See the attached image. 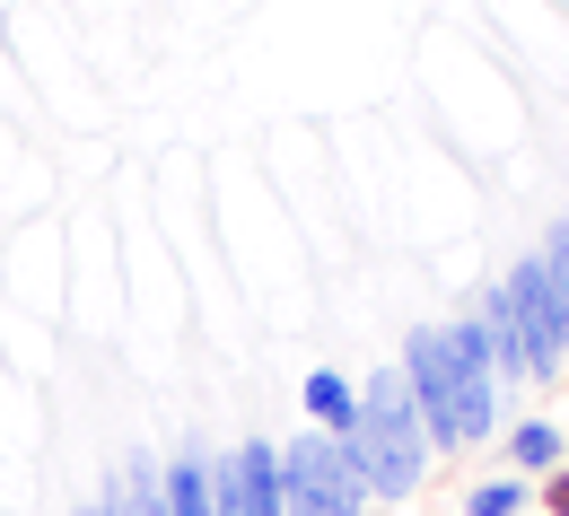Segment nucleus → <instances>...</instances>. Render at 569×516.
I'll use <instances>...</instances> for the list:
<instances>
[{
	"label": "nucleus",
	"mask_w": 569,
	"mask_h": 516,
	"mask_svg": "<svg viewBox=\"0 0 569 516\" xmlns=\"http://www.w3.org/2000/svg\"><path fill=\"white\" fill-rule=\"evenodd\" d=\"M158 482H167V516H219V499H211V455H202V446L167 455V464H158Z\"/></svg>",
	"instance_id": "obj_9"
},
{
	"label": "nucleus",
	"mask_w": 569,
	"mask_h": 516,
	"mask_svg": "<svg viewBox=\"0 0 569 516\" xmlns=\"http://www.w3.org/2000/svg\"><path fill=\"white\" fill-rule=\"evenodd\" d=\"M281 499H289V516H368L377 508L368 482L351 473V455L325 438V429L281 438Z\"/></svg>",
	"instance_id": "obj_3"
},
{
	"label": "nucleus",
	"mask_w": 569,
	"mask_h": 516,
	"mask_svg": "<svg viewBox=\"0 0 569 516\" xmlns=\"http://www.w3.org/2000/svg\"><path fill=\"white\" fill-rule=\"evenodd\" d=\"M473 324H482V342H491L499 385H526V342H517V306H508V290H499V281H482V297H473Z\"/></svg>",
	"instance_id": "obj_7"
},
{
	"label": "nucleus",
	"mask_w": 569,
	"mask_h": 516,
	"mask_svg": "<svg viewBox=\"0 0 569 516\" xmlns=\"http://www.w3.org/2000/svg\"><path fill=\"white\" fill-rule=\"evenodd\" d=\"M298 403H307V429H325V438H351V421H359V385H351L342 368H307Z\"/></svg>",
	"instance_id": "obj_8"
},
{
	"label": "nucleus",
	"mask_w": 569,
	"mask_h": 516,
	"mask_svg": "<svg viewBox=\"0 0 569 516\" xmlns=\"http://www.w3.org/2000/svg\"><path fill=\"white\" fill-rule=\"evenodd\" d=\"M333 446L351 455V473L368 482V499H386V508H403V499L429 482L421 412H412V394H403L395 368L359 376V421H351V438H333Z\"/></svg>",
	"instance_id": "obj_2"
},
{
	"label": "nucleus",
	"mask_w": 569,
	"mask_h": 516,
	"mask_svg": "<svg viewBox=\"0 0 569 516\" xmlns=\"http://www.w3.org/2000/svg\"><path fill=\"white\" fill-rule=\"evenodd\" d=\"M535 490H543V508H552V516H569V464L552 473V482H535Z\"/></svg>",
	"instance_id": "obj_13"
},
{
	"label": "nucleus",
	"mask_w": 569,
	"mask_h": 516,
	"mask_svg": "<svg viewBox=\"0 0 569 516\" xmlns=\"http://www.w3.org/2000/svg\"><path fill=\"white\" fill-rule=\"evenodd\" d=\"M395 376L421 412L429 455H465V446H491L508 429V385L491 368V342H482L473 306L447 315V324H412L403 351H395Z\"/></svg>",
	"instance_id": "obj_1"
},
{
	"label": "nucleus",
	"mask_w": 569,
	"mask_h": 516,
	"mask_svg": "<svg viewBox=\"0 0 569 516\" xmlns=\"http://www.w3.org/2000/svg\"><path fill=\"white\" fill-rule=\"evenodd\" d=\"M526 499H535V482H517V473L465 482V516H526Z\"/></svg>",
	"instance_id": "obj_11"
},
{
	"label": "nucleus",
	"mask_w": 569,
	"mask_h": 516,
	"mask_svg": "<svg viewBox=\"0 0 569 516\" xmlns=\"http://www.w3.org/2000/svg\"><path fill=\"white\" fill-rule=\"evenodd\" d=\"M211 499H219V516H289L281 446L272 438H237L228 455H211Z\"/></svg>",
	"instance_id": "obj_5"
},
{
	"label": "nucleus",
	"mask_w": 569,
	"mask_h": 516,
	"mask_svg": "<svg viewBox=\"0 0 569 516\" xmlns=\"http://www.w3.org/2000/svg\"><path fill=\"white\" fill-rule=\"evenodd\" d=\"M535 263H543V290L561 306V342H569V211L543 227V245H535Z\"/></svg>",
	"instance_id": "obj_12"
},
{
	"label": "nucleus",
	"mask_w": 569,
	"mask_h": 516,
	"mask_svg": "<svg viewBox=\"0 0 569 516\" xmlns=\"http://www.w3.org/2000/svg\"><path fill=\"white\" fill-rule=\"evenodd\" d=\"M499 464H508L517 482H552L569 464V429L561 421H508V429H499Z\"/></svg>",
	"instance_id": "obj_6"
},
{
	"label": "nucleus",
	"mask_w": 569,
	"mask_h": 516,
	"mask_svg": "<svg viewBox=\"0 0 569 516\" xmlns=\"http://www.w3.org/2000/svg\"><path fill=\"white\" fill-rule=\"evenodd\" d=\"M106 516H167V482H158V464H149V455H132V464L114 473Z\"/></svg>",
	"instance_id": "obj_10"
},
{
	"label": "nucleus",
	"mask_w": 569,
	"mask_h": 516,
	"mask_svg": "<svg viewBox=\"0 0 569 516\" xmlns=\"http://www.w3.org/2000/svg\"><path fill=\"white\" fill-rule=\"evenodd\" d=\"M79 516H106V499H88V508H79Z\"/></svg>",
	"instance_id": "obj_14"
},
{
	"label": "nucleus",
	"mask_w": 569,
	"mask_h": 516,
	"mask_svg": "<svg viewBox=\"0 0 569 516\" xmlns=\"http://www.w3.org/2000/svg\"><path fill=\"white\" fill-rule=\"evenodd\" d=\"M499 290H508V306H517L526 385H552V376L569 368V342H561V306H552V290H543V263H535V254H517V263L499 272Z\"/></svg>",
	"instance_id": "obj_4"
}]
</instances>
